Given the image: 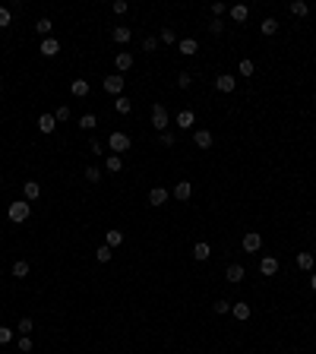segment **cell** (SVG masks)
Listing matches in <instances>:
<instances>
[{"instance_id":"obj_1","label":"cell","mask_w":316,"mask_h":354,"mask_svg":"<svg viewBox=\"0 0 316 354\" xmlns=\"http://www.w3.org/2000/svg\"><path fill=\"white\" fill-rule=\"evenodd\" d=\"M29 215H32V203H29V200H19V203H10V206H6V218H10L13 224H22Z\"/></svg>"},{"instance_id":"obj_2","label":"cell","mask_w":316,"mask_h":354,"mask_svg":"<svg viewBox=\"0 0 316 354\" xmlns=\"http://www.w3.org/2000/svg\"><path fill=\"white\" fill-rule=\"evenodd\" d=\"M130 145H133V140L126 136L124 130H114L108 136V152L111 155H121V152H130Z\"/></svg>"},{"instance_id":"obj_3","label":"cell","mask_w":316,"mask_h":354,"mask_svg":"<svg viewBox=\"0 0 316 354\" xmlns=\"http://www.w3.org/2000/svg\"><path fill=\"white\" fill-rule=\"evenodd\" d=\"M168 124H171V117H168V108L155 101V105H152V127H155L158 133H165V130H168Z\"/></svg>"},{"instance_id":"obj_4","label":"cell","mask_w":316,"mask_h":354,"mask_svg":"<svg viewBox=\"0 0 316 354\" xmlns=\"http://www.w3.org/2000/svg\"><path fill=\"white\" fill-rule=\"evenodd\" d=\"M241 244H244L247 253H259V247H262V234H259V231H247Z\"/></svg>"},{"instance_id":"obj_5","label":"cell","mask_w":316,"mask_h":354,"mask_svg":"<svg viewBox=\"0 0 316 354\" xmlns=\"http://www.w3.org/2000/svg\"><path fill=\"white\" fill-rule=\"evenodd\" d=\"M124 76H105V82H101V85H105V92L108 95H117V98H121V95H124Z\"/></svg>"},{"instance_id":"obj_6","label":"cell","mask_w":316,"mask_h":354,"mask_svg":"<svg viewBox=\"0 0 316 354\" xmlns=\"http://www.w3.org/2000/svg\"><path fill=\"white\" fill-rule=\"evenodd\" d=\"M215 89H218V92H234V89H237V76H231V73L215 76Z\"/></svg>"},{"instance_id":"obj_7","label":"cell","mask_w":316,"mask_h":354,"mask_svg":"<svg viewBox=\"0 0 316 354\" xmlns=\"http://www.w3.org/2000/svg\"><path fill=\"white\" fill-rule=\"evenodd\" d=\"M168 196H171V193H168L165 187H152V190H149V206H155V209H158V206L168 203Z\"/></svg>"},{"instance_id":"obj_8","label":"cell","mask_w":316,"mask_h":354,"mask_svg":"<svg viewBox=\"0 0 316 354\" xmlns=\"http://www.w3.org/2000/svg\"><path fill=\"white\" fill-rule=\"evenodd\" d=\"M193 142H196V149H212L215 136H212L209 130H196V133H193Z\"/></svg>"},{"instance_id":"obj_9","label":"cell","mask_w":316,"mask_h":354,"mask_svg":"<svg viewBox=\"0 0 316 354\" xmlns=\"http://www.w3.org/2000/svg\"><path fill=\"white\" fill-rule=\"evenodd\" d=\"M259 272L266 275V279H272V275L278 272V260H275V256H262V260H259Z\"/></svg>"},{"instance_id":"obj_10","label":"cell","mask_w":316,"mask_h":354,"mask_svg":"<svg viewBox=\"0 0 316 354\" xmlns=\"http://www.w3.org/2000/svg\"><path fill=\"white\" fill-rule=\"evenodd\" d=\"M244 275H247V272H244V266H241V263H231V266H228V272H225V279L231 282V284H241V282H244Z\"/></svg>"},{"instance_id":"obj_11","label":"cell","mask_w":316,"mask_h":354,"mask_svg":"<svg viewBox=\"0 0 316 354\" xmlns=\"http://www.w3.org/2000/svg\"><path fill=\"white\" fill-rule=\"evenodd\" d=\"M111 38H114L117 45H126V41L133 38V29H130V25H114V32H111Z\"/></svg>"},{"instance_id":"obj_12","label":"cell","mask_w":316,"mask_h":354,"mask_svg":"<svg viewBox=\"0 0 316 354\" xmlns=\"http://www.w3.org/2000/svg\"><path fill=\"white\" fill-rule=\"evenodd\" d=\"M38 51H41L45 57H57V54H61V41H57V38H45Z\"/></svg>"},{"instance_id":"obj_13","label":"cell","mask_w":316,"mask_h":354,"mask_svg":"<svg viewBox=\"0 0 316 354\" xmlns=\"http://www.w3.org/2000/svg\"><path fill=\"white\" fill-rule=\"evenodd\" d=\"M190 196H193V184H190V180H181V184L174 187V200L187 203V200H190Z\"/></svg>"},{"instance_id":"obj_14","label":"cell","mask_w":316,"mask_h":354,"mask_svg":"<svg viewBox=\"0 0 316 354\" xmlns=\"http://www.w3.org/2000/svg\"><path fill=\"white\" fill-rule=\"evenodd\" d=\"M228 13H231L234 22H247V16H250V6H247V3H234V6H228Z\"/></svg>"},{"instance_id":"obj_15","label":"cell","mask_w":316,"mask_h":354,"mask_svg":"<svg viewBox=\"0 0 316 354\" xmlns=\"http://www.w3.org/2000/svg\"><path fill=\"white\" fill-rule=\"evenodd\" d=\"M114 67H117L121 73H126V70L133 67V54H130V51H121V54L114 57Z\"/></svg>"},{"instance_id":"obj_16","label":"cell","mask_w":316,"mask_h":354,"mask_svg":"<svg viewBox=\"0 0 316 354\" xmlns=\"http://www.w3.org/2000/svg\"><path fill=\"white\" fill-rule=\"evenodd\" d=\"M22 193H25V200H29V203H35L38 196H41V187H38V180H25Z\"/></svg>"},{"instance_id":"obj_17","label":"cell","mask_w":316,"mask_h":354,"mask_svg":"<svg viewBox=\"0 0 316 354\" xmlns=\"http://www.w3.org/2000/svg\"><path fill=\"white\" fill-rule=\"evenodd\" d=\"M177 48H181V54H184V57H193L196 51H199L196 38H181V41H177Z\"/></svg>"},{"instance_id":"obj_18","label":"cell","mask_w":316,"mask_h":354,"mask_svg":"<svg viewBox=\"0 0 316 354\" xmlns=\"http://www.w3.org/2000/svg\"><path fill=\"white\" fill-rule=\"evenodd\" d=\"M70 92L76 95V98H85V95L92 92V85H89V79H73V85H70Z\"/></svg>"},{"instance_id":"obj_19","label":"cell","mask_w":316,"mask_h":354,"mask_svg":"<svg viewBox=\"0 0 316 354\" xmlns=\"http://www.w3.org/2000/svg\"><path fill=\"white\" fill-rule=\"evenodd\" d=\"M231 310H234V319H241V323H247L250 319V304H244V300H237V304H231Z\"/></svg>"},{"instance_id":"obj_20","label":"cell","mask_w":316,"mask_h":354,"mask_svg":"<svg viewBox=\"0 0 316 354\" xmlns=\"http://www.w3.org/2000/svg\"><path fill=\"white\" fill-rule=\"evenodd\" d=\"M105 171H108V174H121V171H124V158H121V155H108Z\"/></svg>"},{"instance_id":"obj_21","label":"cell","mask_w":316,"mask_h":354,"mask_svg":"<svg viewBox=\"0 0 316 354\" xmlns=\"http://www.w3.org/2000/svg\"><path fill=\"white\" fill-rule=\"evenodd\" d=\"M209 256H212V247L206 244V240H199V244H196V247H193V260H199V263H206V260H209Z\"/></svg>"},{"instance_id":"obj_22","label":"cell","mask_w":316,"mask_h":354,"mask_svg":"<svg viewBox=\"0 0 316 354\" xmlns=\"http://www.w3.org/2000/svg\"><path fill=\"white\" fill-rule=\"evenodd\" d=\"M38 130H41V133H54V130H57L54 114H41V117H38Z\"/></svg>"},{"instance_id":"obj_23","label":"cell","mask_w":316,"mask_h":354,"mask_svg":"<svg viewBox=\"0 0 316 354\" xmlns=\"http://www.w3.org/2000/svg\"><path fill=\"white\" fill-rule=\"evenodd\" d=\"M105 244L114 250V247H121L124 244V231H117V228H108V234H105Z\"/></svg>"},{"instance_id":"obj_24","label":"cell","mask_w":316,"mask_h":354,"mask_svg":"<svg viewBox=\"0 0 316 354\" xmlns=\"http://www.w3.org/2000/svg\"><path fill=\"white\" fill-rule=\"evenodd\" d=\"M294 263H297V269L310 272L313 266H316V256H313V253H297V260H294Z\"/></svg>"},{"instance_id":"obj_25","label":"cell","mask_w":316,"mask_h":354,"mask_svg":"<svg viewBox=\"0 0 316 354\" xmlns=\"http://www.w3.org/2000/svg\"><path fill=\"white\" fill-rule=\"evenodd\" d=\"M196 124V114H193V111H181V114H177V127H184V130H190V127Z\"/></svg>"},{"instance_id":"obj_26","label":"cell","mask_w":316,"mask_h":354,"mask_svg":"<svg viewBox=\"0 0 316 354\" xmlns=\"http://www.w3.org/2000/svg\"><path fill=\"white\" fill-rule=\"evenodd\" d=\"M35 32H38V35H45V38H51V32H54V22H51L48 16H41V19L35 22Z\"/></svg>"},{"instance_id":"obj_27","label":"cell","mask_w":316,"mask_h":354,"mask_svg":"<svg viewBox=\"0 0 316 354\" xmlns=\"http://www.w3.org/2000/svg\"><path fill=\"white\" fill-rule=\"evenodd\" d=\"M259 32H262V35H275V32H278V19H272V16H266V19L259 22Z\"/></svg>"},{"instance_id":"obj_28","label":"cell","mask_w":316,"mask_h":354,"mask_svg":"<svg viewBox=\"0 0 316 354\" xmlns=\"http://www.w3.org/2000/svg\"><path fill=\"white\" fill-rule=\"evenodd\" d=\"M73 117V111H70V105H57V111H54V120L57 124H66V120Z\"/></svg>"},{"instance_id":"obj_29","label":"cell","mask_w":316,"mask_h":354,"mask_svg":"<svg viewBox=\"0 0 316 354\" xmlns=\"http://www.w3.org/2000/svg\"><path fill=\"white\" fill-rule=\"evenodd\" d=\"M111 256H114V250H111L108 244H101V247L95 250V260H98V263H111Z\"/></svg>"},{"instance_id":"obj_30","label":"cell","mask_w":316,"mask_h":354,"mask_svg":"<svg viewBox=\"0 0 316 354\" xmlns=\"http://www.w3.org/2000/svg\"><path fill=\"white\" fill-rule=\"evenodd\" d=\"M114 108H117V111H121V114H130V111H133V101H130V98H126V95H121V98H117V101H114Z\"/></svg>"},{"instance_id":"obj_31","label":"cell","mask_w":316,"mask_h":354,"mask_svg":"<svg viewBox=\"0 0 316 354\" xmlns=\"http://www.w3.org/2000/svg\"><path fill=\"white\" fill-rule=\"evenodd\" d=\"M82 177L89 180V184H98V180H101V168H85V171H82Z\"/></svg>"},{"instance_id":"obj_32","label":"cell","mask_w":316,"mask_h":354,"mask_svg":"<svg viewBox=\"0 0 316 354\" xmlns=\"http://www.w3.org/2000/svg\"><path fill=\"white\" fill-rule=\"evenodd\" d=\"M291 13H294V16H307V13H310V3H304V0H294V3H291Z\"/></svg>"},{"instance_id":"obj_33","label":"cell","mask_w":316,"mask_h":354,"mask_svg":"<svg viewBox=\"0 0 316 354\" xmlns=\"http://www.w3.org/2000/svg\"><path fill=\"white\" fill-rule=\"evenodd\" d=\"M237 73H241V76H253V73H256V64H253V60H241Z\"/></svg>"},{"instance_id":"obj_34","label":"cell","mask_w":316,"mask_h":354,"mask_svg":"<svg viewBox=\"0 0 316 354\" xmlns=\"http://www.w3.org/2000/svg\"><path fill=\"white\" fill-rule=\"evenodd\" d=\"M13 275H16V279H25V275H29V263H25V260L13 263Z\"/></svg>"},{"instance_id":"obj_35","label":"cell","mask_w":316,"mask_h":354,"mask_svg":"<svg viewBox=\"0 0 316 354\" xmlns=\"http://www.w3.org/2000/svg\"><path fill=\"white\" fill-rule=\"evenodd\" d=\"M95 124H98V117H95V114H82V120H79L82 130H95Z\"/></svg>"},{"instance_id":"obj_36","label":"cell","mask_w":316,"mask_h":354,"mask_svg":"<svg viewBox=\"0 0 316 354\" xmlns=\"http://www.w3.org/2000/svg\"><path fill=\"white\" fill-rule=\"evenodd\" d=\"M161 45H174V41H177V35H174V29H168V25H165V29H161Z\"/></svg>"},{"instance_id":"obj_37","label":"cell","mask_w":316,"mask_h":354,"mask_svg":"<svg viewBox=\"0 0 316 354\" xmlns=\"http://www.w3.org/2000/svg\"><path fill=\"white\" fill-rule=\"evenodd\" d=\"M16 332H19V335H32V319H29V316H22V319H19V326H16Z\"/></svg>"},{"instance_id":"obj_38","label":"cell","mask_w":316,"mask_h":354,"mask_svg":"<svg viewBox=\"0 0 316 354\" xmlns=\"http://www.w3.org/2000/svg\"><path fill=\"white\" fill-rule=\"evenodd\" d=\"M10 22H13V13L6 10V6H0V29H6Z\"/></svg>"},{"instance_id":"obj_39","label":"cell","mask_w":316,"mask_h":354,"mask_svg":"<svg viewBox=\"0 0 316 354\" xmlns=\"http://www.w3.org/2000/svg\"><path fill=\"white\" fill-rule=\"evenodd\" d=\"M190 85H193V76H190V73H181V76H177V89H190Z\"/></svg>"},{"instance_id":"obj_40","label":"cell","mask_w":316,"mask_h":354,"mask_svg":"<svg viewBox=\"0 0 316 354\" xmlns=\"http://www.w3.org/2000/svg\"><path fill=\"white\" fill-rule=\"evenodd\" d=\"M13 335H16L13 329H6V326H0V345H10V342H13Z\"/></svg>"},{"instance_id":"obj_41","label":"cell","mask_w":316,"mask_h":354,"mask_svg":"<svg viewBox=\"0 0 316 354\" xmlns=\"http://www.w3.org/2000/svg\"><path fill=\"white\" fill-rule=\"evenodd\" d=\"M209 32H212V35H221V32H225V22H221V19H212V22H209Z\"/></svg>"},{"instance_id":"obj_42","label":"cell","mask_w":316,"mask_h":354,"mask_svg":"<svg viewBox=\"0 0 316 354\" xmlns=\"http://www.w3.org/2000/svg\"><path fill=\"white\" fill-rule=\"evenodd\" d=\"M158 142L165 145V149H171V145H174V133H168V130H165V133L158 136Z\"/></svg>"},{"instance_id":"obj_43","label":"cell","mask_w":316,"mask_h":354,"mask_svg":"<svg viewBox=\"0 0 316 354\" xmlns=\"http://www.w3.org/2000/svg\"><path fill=\"white\" fill-rule=\"evenodd\" d=\"M215 313H231V300H215Z\"/></svg>"},{"instance_id":"obj_44","label":"cell","mask_w":316,"mask_h":354,"mask_svg":"<svg viewBox=\"0 0 316 354\" xmlns=\"http://www.w3.org/2000/svg\"><path fill=\"white\" fill-rule=\"evenodd\" d=\"M225 13H228V6H225V3H212V16H215V19H221Z\"/></svg>"},{"instance_id":"obj_45","label":"cell","mask_w":316,"mask_h":354,"mask_svg":"<svg viewBox=\"0 0 316 354\" xmlns=\"http://www.w3.org/2000/svg\"><path fill=\"white\" fill-rule=\"evenodd\" d=\"M155 48H158V38L155 35H149L146 41H142V51H155Z\"/></svg>"},{"instance_id":"obj_46","label":"cell","mask_w":316,"mask_h":354,"mask_svg":"<svg viewBox=\"0 0 316 354\" xmlns=\"http://www.w3.org/2000/svg\"><path fill=\"white\" fill-rule=\"evenodd\" d=\"M19 351H22V354L32 351V335H22V339H19Z\"/></svg>"},{"instance_id":"obj_47","label":"cell","mask_w":316,"mask_h":354,"mask_svg":"<svg viewBox=\"0 0 316 354\" xmlns=\"http://www.w3.org/2000/svg\"><path fill=\"white\" fill-rule=\"evenodd\" d=\"M89 152H95V155H101V152H105V142H98V140H92V142H89Z\"/></svg>"},{"instance_id":"obj_48","label":"cell","mask_w":316,"mask_h":354,"mask_svg":"<svg viewBox=\"0 0 316 354\" xmlns=\"http://www.w3.org/2000/svg\"><path fill=\"white\" fill-rule=\"evenodd\" d=\"M126 6H130L126 0H114V6H111V10H114V13H126Z\"/></svg>"},{"instance_id":"obj_49","label":"cell","mask_w":316,"mask_h":354,"mask_svg":"<svg viewBox=\"0 0 316 354\" xmlns=\"http://www.w3.org/2000/svg\"><path fill=\"white\" fill-rule=\"evenodd\" d=\"M310 288H313V291H316V272H313V275H310Z\"/></svg>"},{"instance_id":"obj_50","label":"cell","mask_w":316,"mask_h":354,"mask_svg":"<svg viewBox=\"0 0 316 354\" xmlns=\"http://www.w3.org/2000/svg\"><path fill=\"white\" fill-rule=\"evenodd\" d=\"M0 92H3V79H0Z\"/></svg>"}]
</instances>
